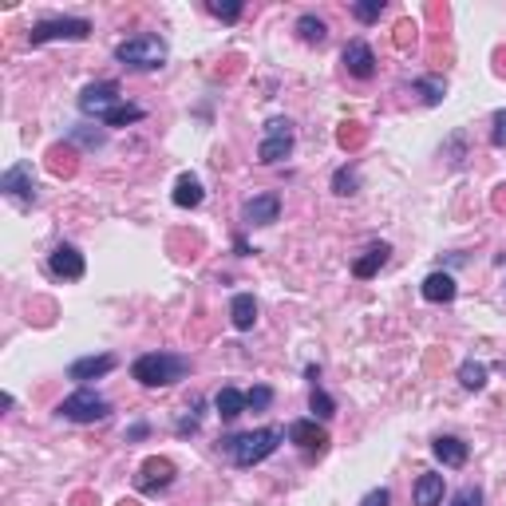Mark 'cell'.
<instances>
[{
  "mask_svg": "<svg viewBox=\"0 0 506 506\" xmlns=\"http://www.w3.org/2000/svg\"><path fill=\"white\" fill-rule=\"evenodd\" d=\"M281 440H285L281 427H257V432H242L222 440V451L234 459V467H257L261 459H269L281 447Z\"/></svg>",
  "mask_w": 506,
  "mask_h": 506,
  "instance_id": "6da1fadb",
  "label": "cell"
},
{
  "mask_svg": "<svg viewBox=\"0 0 506 506\" xmlns=\"http://www.w3.org/2000/svg\"><path fill=\"white\" fill-rule=\"evenodd\" d=\"M187 372H190V360L179 356V352H142L131 364V376L139 380L142 387H171Z\"/></svg>",
  "mask_w": 506,
  "mask_h": 506,
  "instance_id": "7a4b0ae2",
  "label": "cell"
},
{
  "mask_svg": "<svg viewBox=\"0 0 506 506\" xmlns=\"http://www.w3.org/2000/svg\"><path fill=\"white\" fill-rule=\"evenodd\" d=\"M115 60L134 72H158L166 64V44L158 36H131L123 44H115Z\"/></svg>",
  "mask_w": 506,
  "mask_h": 506,
  "instance_id": "3957f363",
  "label": "cell"
},
{
  "mask_svg": "<svg viewBox=\"0 0 506 506\" xmlns=\"http://www.w3.org/2000/svg\"><path fill=\"white\" fill-rule=\"evenodd\" d=\"M123 107V96H119V83L115 80H99V83H88V88L80 91V111L91 115V119H99L107 126L115 111Z\"/></svg>",
  "mask_w": 506,
  "mask_h": 506,
  "instance_id": "277c9868",
  "label": "cell"
},
{
  "mask_svg": "<svg viewBox=\"0 0 506 506\" xmlns=\"http://www.w3.org/2000/svg\"><path fill=\"white\" fill-rule=\"evenodd\" d=\"M60 411L64 419H72V424H99V419L111 416V403L104 400V395H96L91 387H80V392H72L67 400H60Z\"/></svg>",
  "mask_w": 506,
  "mask_h": 506,
  "instance_id": "5b68a950",
  "label": "cell"
},
{
  "mask_svg": "<svg viewBox=\"0 0 506 506\" xmlns=\"http://www.w3.org/2000/svg\"><path fill=\"white\" fill-rule=\"evenodd\" d=\"M91 36V20L83 16H48V20L32 24L28 40L32 44H48V40H88Z\"/></svg>",
  "mask_w": 506,
  "mask_h": 506,
  "instance_id": "8992f818",
  "label": "cell"
},
{
  "mask_svg": "<svg viewBox=\"0 0 506 506\" xmlns=\"http://www.w3.org/2000/svg\"><path fill=\"white\" fill-rule=\"evenodd\" d=\"M289 150H293V123L277 115V119L265 123V134H261V147H257V163L273 166V163H281V158H289Z\"/></svg>",
  "mask_w": 506,
  "mask_h": 506,
  "instance_id": "52a82bcc",
  "label": "cell"
},
{
  "mask_svg": "<svg viewBox=\"0 0 506 506\" xmlns=\"http://www.w3.org/2000/svg\"><path fill=\"white\" fill-rule=\"evenodd\" d=\"M0 190H4L8 198L24 202V206H32V202H36V179H32V163L8 166L4 179H0Z\"/></svg>",
  "mask_w": 506,
  "mask_h": 506,
  "instance_id": "ba28073f",
  "label": "cell"
},
{
  "mask_svg": "<svg viewBox=\"0 0 506 506\" xmlns=\"http://www.w3.org/2000/svg\"><path fill=\"white\" fill-rule=\"evenodd\" d=\"M285 435H289V443H297L305 455H325V447H328V432L317 424V419H293V424L285 427Z\"/></svg>",
  "mask_w": 506,
  "mask_h": 506,
  "instance_id": "9c48e42d",
  "label": "cell"
},
{
  "mask_svg": "<svg viewBox=\"0 0 506 506\" xmlns=\"http://www.w3.org/2000/svg\"><path fill=\"white\" fill-rule=\"evenodd\" d=\"M174 483V463L171 459H147L139 467V475H134V487H139L142 494H155V491H166V487Z\"/></svg>",
  "mask_w": 506,
  "mask_h": 506,
  "instance_id": "30bf717a",
  "label": "cell"
},
{
  "mask_svg": "<svg viewBox=\"0 0 506 506\" xmlns=\"http://www.w3.org/2000/svg\"><path fill=\"white\" fill-rule=\"evenodd\" d=\"M281 214V198L277 194H257V198L242 202V222L246 226H273Z\"/></svg>",
  "mask_w": 506,
  "mask_h": 506,
  "instance_id": "8fae6325",
  "label": "cell"
},
{
  "mask_svg": "<svg viewBox=\"0 0 506 506\" xmlns=\"http://www.w3.org/2000/svg\"><path fill=\"white\" fill-rule=\"evenodd\" d=\"M48 265H52V273L56 277H64V281H80L83 277V253L75 249V246H67V242H60V246L52 249V257H48Z\"/></svg>",
  "mask_w": 506,
  "mask_h": 506,
  "instance_id": "7c38bea8",
  "label": "cell"
},
{
  "mask_svg": "<svg viewBox=\"0 0 506 506\" xmlns=\"http://www.w3.org/2000/svg\"><path fill=\"white\" fill-rule=\"evenodd\" d=\"M341 64L349 67V75H356V80H372L376 75V52L364 44V40H352V44L344 48Z\"/></svg>",
  "mask_w": 506,
  "mask_h": 506,
  "instance_id": "4fadbf2b",
  "label": "cell"
},
{
  "mask_svg": "<svg viewBox=\"0 0 506 506\" xmlns=\"http://www.w3.org/2000/svg\"><path fill=\"white\" fill-rule=\"evenodd\" d=\"M115 368V356H80V360H72L67 364V380H75V384H88V380H99V376H107Z\"/></svg>",
  "mask_w": 506,
  "mask_h": 506,
  "instance_id": "5bb4252c",
  "label": "cell"
},
{
  "mask_svg": "<svg viewBox=\"0 0 506 506\" xmlns=\"http://www.w3.org/2000/svg\"><path fill=\"white\" fill-rule=\"evenodd\" d=\"M411 502L416 506H440L443 502V475L440 471H424L411 487Z\"/></svg>",
  "mask_w": 506,
  "mask_h": 506,
  "instance_id": "9a60e30c",
  "label": "cell"
},
{
  "mask_svg": "<svg viewBox=\"0 0 506 506\" xmlns=\"http://www.w3.org/2000/svg\"><path fill=\"white\" fill-rule=\"evenodd\" d=\"M455 277L451 273H427L424 277V301H432V305H447V301H455Z\"/></svg>",
  "mask_w": 506,
  "mask_h": 506,
  "instance_id": "2e32d148",
  "label": "cell"
},
{
  "mask_svg": "<svg viewBox=\"0 0 506 506\" xmlns=\"http://www.w3.org/2000/svg\"><path fill=\"white\" fill-rule=\"evenodd\" d=\"M432 451H435V459L443 463V467H463L467 463V443L463 440H455V435H440V440L432 443Z\"/></svg>",
  "mask_w": 506,
  "mask_h": 506,
  "instance_id": "e0dca14e",
  "label": "cell"
},
{
  "mask_svg": "<svg viewBox=\"0 0 506 506\" xmlns=\"http://www.w3.org/2000/svg\"><path fill=\"white\" fill-rule=\"evenodd\" d=\"M174 206L179 210H194V206H202V198H206V190H202V182L194 179V174H182L179 182H174Z\"/></svg>",
  "mask_w": 506,
  "mask_h": 506,
  "instance_id": "ac0fdd59",
  "label": "cell"
},
{
  "mask_svg": "<svg viewBox=\"0 0 506 506\" xmlns=\"http://www.w3.org/2000/svg\"><path fill=\"white\" fill-rule=\"evenodd\" d=\"M230 320L238 333H249L253 320H257V301H253V293H238V297L230 301Z\"/></svg>",
  "mask_w": 506,
  "mask_h": 506,
  "instance_id": "d6986e66",
  "label": "cell"
},
{
  "mask_svg": "<svg viewBox=\"0 0 506 506\" xmlns=\"http://www.w3.org/2000/svg\"><path fill=\"white\" fill-rule=\"evenodd\" d=\"M387 253H392V249H387L384 242H380V246H372V249H364V257H356V261H352V273H356L360 281H368V277H376L380 269H384Z\"/></svg>",
  "mask_w": 506,
  "mask_h": 506,
  "instance_id": "ffe728a7",
  "label": "cell"
},
{
  "mask_svg": "<svg viewBox=\"0 0 506 506\" xmlns=\"http://www.w3.org/2000/svg\"><path fill=\"white\" fill-rule=\"evenodd\" d=\"M214 408H218V416L222 419H238L242 411H246V392H238V387L226 384L222 392L214 395Z\"/></svg>",
  "mask_w": 506,
  "mask_h": 506,
  "instance_id": "44dd1931",
  "label": "cell"
},
{
  "mask_svg": "<svg viewBox=\"0 0 506 506\" xmlns=\"http://www.w3.org/2000/svg\"><path fill=\"white\" fill-rule=\"evenodd\" d=\"M459 384L467 387V392H483L487 387V364H479V360L459 364Z\"/></svg>",
  "mask_w": 506,
  "mask_h": 506,
  "instance_id": "7402d4cb",
  "label": "cell"
},
{
  "mask_svg": "<svg viewBox=\"0 0 506 506\" xmlns=\"http://www.w3.org/2000/svg\"><path fill=\"white\" fill-rule=\"evenodd\" d=\"M297 36L305 40V44H325L328 28H325V20H317V16H301V20H297Z\"/></svg>",
  "mask_w": 506,
  "mask_h": 506,
  "instance_id": "603a6c76",
  "label": "cell"
},
{
  "mask_svg": "<svg viewBox=\"0 0 506 506\" xmlns=\"http://www.w3.org/2000/svg\"><path fill=\"white\" fill-rule=\"evenodd\" d=\"M309 408H313V419H333L336 416V400L320 384L313 387V395H309Z\"/></svg>",
  "mask_w": 506,
  "mask_h": 506,
  "instance_id": "cb8c5ba5",
  "label": "cell"
},
{
  "mask_svg": "<svg viewBox=\"0 0 506 506\" xmlns=\"http://www.w3.org/2000/svg\"><path fill=\"white\" fill-rule=\"evenodd\" d=\"M380 12H384V0H360V4H352V16L360 24H376Z\"/></svg>",
  "mask_w": 506,
  "mask_h": 506,
  "instance_id": "d4e9b609",
  "label": "cell"
},
{
  "mask_svg": "<svg viewBox=\"0 0 506 506\" xmlns=\"http://www.w3.org/2000/svg\"><path fill=\"white\" fill-rule=\"evenodd\" d=\"M269 403H273V387H265V384H261V387H249V392H246V408H253V411H265Z\"/></svg>",
  "mask_w": 506,
  "mask_h": 506,
  "instance_id": "484cf974",
  "label": "cell"
},
{
  "mask_svg": "<svg viewBox=\"0 0 506 506\" xmlns=\"http://www.w3.org/2000/svg\"><path fill=\"white\" fill-rule=\"evenodd\" d=\"M142 115H147V111H142V107H134V104H123L119 111H115L111 119H107V126H126V123H139Z\"/></svg>",
  "mask_w": 506,
  "mask_h": 506,
  "instance_id": "4316f807",
  "label": "cell"
},
{
  "mask_svg": "<svg viewBox=\"0 0 506 506\" xmlns=\"http://www.w3.org/2000/svg\"><path fill=\"white\" fill-rule=\"evenodd\" d=\"M356 171H349V166H341V171L333 174V190L336 194H356Z\"/></svg>",
  "mask_w": 506,
  "mask_h": 506,
  "instance_id": "83f0119b",
  "label": "cell"
},
{
  "mask_svg": "<svg viewBox=\"0 0 506 506\" xmlns=\"http://www.w3.org/2000/svg\"><path fill=\"white\" fill-rule=\"evenodd\" d=\"M72 139L83 142V147H99V142L107 139L104 131H96V126H72Z\"/></svg>",
  "mask_w": 506,
  "mask_h": 506,
  "instance_id": "f1b7e54d",
  "label": "cell"
},
{
  "mask_svg": "<svg viewBox=\"0 0 506 506\" xmlns=\"http://www.w3.org/2000/svg\"><path fill=\"white\" fill-rule=\"evenodd\" d=\"M210 12L218 16V20H226V24H234L242 16V4L234 0V4H222V0H210Z\"/></svg>",
  "mask_w": 506,
  "mask_h": 506,
  "instance_id": "f546056e",
  "label": "cell"
},
{
  "mask_svg": "<svg viewBox=\"0 0 506 506\" xmlns=\"http://www.w3.org/2000/svg\"><path fill=\"white\" fill-rule=\"evenodd\" d=\"M416 91H424V104H440L443 99V83L440 80H416Z\"/></svg>",
  "mask_w": 506,
  "mask_h": 506,
  "instance_id": "4dcf8cb0",
  "label": "cell"
},
{
  "mask_svg": "<svg viewBox=\"0 0 506 506\" xmlns=\"http://www.w3.org/2000/svg\"><path fill=\"white\" fill-rule=\"evenodd\" d=\"M451 506H483V491L479 487H463V491H455Z\"/></svg>",
  "mask_w": 506,
  "mask_h": 506,
  "instance_id": "1f68e13d",
  "label": "cell"
},
{
  "mask_svg": "<svg viewBox=\"0 0 506 506\" xmlns=\"http://www.w3.org/2000/svg\"><path fill=\"white\" fill-rule=\"evenodd\" d=\"M491 142L494 147H506V111L494 115V131H491Z\"/></svg>",
  "mask_w": 506,
  "mask_h": 506,
  "instance_id": "d6a6232c",
  "label": "cell"
},
{
  "mask_svg": "<svg viewBox=\"0 0 506 506\" xmlns=\"http://www.w3.org/2000/svg\"><path fill=\"white\" fill-rule=\"evenodd\" d=\"M387 499H392V494H387L384 487H376V491H368L364 499H360V506H387Z\"/></svg>",
  "mask_w": 506,
  "mask_h": 506,
  "instance_id": "836d02e7",
  "label": "cell"
},
{
  "mask_svg": "<svg viewBox=\"0 0 506 506\" xmlns=\"http://www.w3.org/2000/svg\"><path fill=\"white\" fill-rule=\"evenodd\" d=\"M126 435H131V440H142V435H147V424H134Z\"/></svg>",
  "mask_w": 506,
  "mask_h": 506,
  "instance_id": "e575fe53",
  "label": "cell"
}]
</instances>
